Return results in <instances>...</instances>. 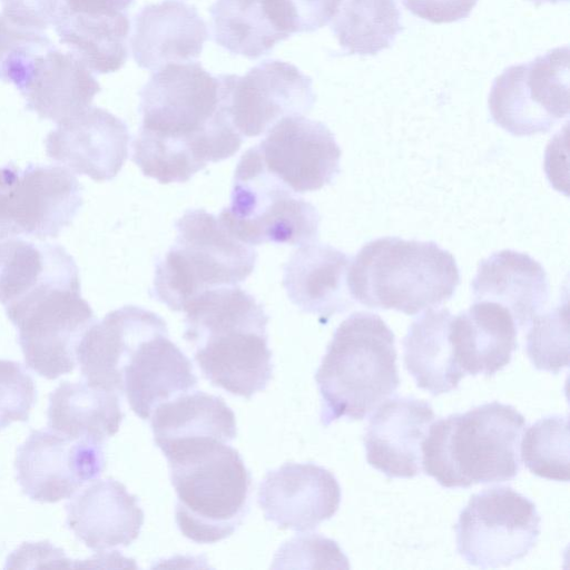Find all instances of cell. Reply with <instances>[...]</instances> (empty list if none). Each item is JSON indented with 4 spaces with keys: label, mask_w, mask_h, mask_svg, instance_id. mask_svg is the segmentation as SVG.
I'll list each match as a JSON object with an SVG mask.
<instances>
[{
    "label": "cell",
    "mask_w": 570,
    "mask_h": 570,
    "mask_svg": "<svg viewBox=\"0 0 570 570\" xmlns=\"http://www.w3.org/2000/svg\"><path fill=\"white\" fill-rule=\"evenodd\" d=\"M151 430L157 446L195 438L229 443L237 435L233 410L220 396L203 391L186 392L160 403L153 411Z\"/></svg>",
    "instance_id": "f546056e"
},
{
    "label": "cell",
    "mask_w": 570,
    "mask_h": 570,
    "mask_svg": "<svg viewBox=\"0 0 570 570\" xmlns=\"http://www.w3.org/2000/svg\"><path fill=\"white\" fill-rule=\"evenodd\" d=\"M535 504L510 487L473 494L454 527L456 550L473 567H507L525 557L540 534Z\"/></svg>",
    "instance_id": "30bf717a"
},
{
    "label": "cell",
    "mask_w": 570,
    "mask_h": 570,
    "mask_svg": "<svg viewBox=\"0 0 570 570\" xmlns=\"http://www.w3.org/2000/svg\"><path fill=\"white\" fill-rule=\"evenodd\" d=\"M66 510L68 528L89 549L100 552L128 547L144 524L137 497L111 478L90 483Z\"/></svg>",
    "instance_id": "44dd1931"
},
{
    "label": "cell",
    "mask_w": 570,
    "mask_h": 570,
    "mask_svg": "<svg viewBox=\"0 0 570 570\" xmlns=\"http://www.w3.org/2000/svg\"><path fill=\"white\" fill-rule=\"evenodd\" d=\"M82 187L61 166L0 167V240L58 237L82 206Z\"/></svg>",
    "instance_id": "8fae6325"
},
{
    "label": "cell",
    "mask_w": 570,
    "mask_h": 570,
    "mask_svg": "<svg viewBox=\"0 0 570 570\" xmlns=\"http://www.w3.org/2000/svg\"><path fill=\"white\" fill-rule=\"evenodd\" d=\"M460 284L453 255L434 242L387 236L366 243L347 271L350 295L370 308L415 315L452 297Z\"/></svg>",
    "instance_id": "8992f818"
},
{
    "label": "cell",
    "mask_w": 570,
    "mask_h": 570,
    "mask_svg": "<svg viewBox=\"0 0 570 570\" xmlns=\"http://www.w3.org/2000/svg\"><path fill=\"white\" fill-rule=\"evenodd\" d=\"M569 419L550 415L529 426L521 442V458L525 466L537 476L568 482Z\"/></svg>",
    "instance_id": "836d02e7"
},
{
    "label": "cell",
    "mask_w": 570,
    "mask_h": 570,
    "mask_svg": "<svg viewBox=\"0 0 570 570\" xmlns=\"http://www.w3.org/2000/svg\"><path fill=\"white\" fill-rule=\"evenodd\" d=\"M36 401L35 381L22 364L0 360V430L27 421Z\"/></svg>",
    "instance_id": "f35d334b"
},
{
    "label": "cell",
    "mask_w": 570,
    "mask_h": 570,
    "mask_svg": "<svg viewBox=\"0 0 570 570\" xmlns=\"http://www.w3.org/2000/svg\"><path fill=\"white\" fill-rule=\"evenodd\" d=\"M175 226L176 240L157 262L150 291L169 309L183 311L199 293L237 285L254 271L257 252L205 209H187Z\"/></svg>",
    "instance_id": "52a82bcc"
},
{
    "label": "cell",
    "mask_w": 570,
    "mask_h": 570,
    "mask_svg": "<svg viewBox=\"0 0 570 570\" xmlns=\"http://www.w3.org/2000/svg\"><path fill=\"white\" fill-rule=\"evenodd\" d=\"M452 317L446 308H428L412 322L402 341L406 370L417 387L434 396L456 389L465 375L449 337Z\"/></svg>",
    "instance_id": "4316f807"
},
{
    "label": "cell",
    "mask_w": 570,
    "mask_h": 570,
    "mask_svg": "<svg viewBox=\"0 0 570 570\" xmlns=\"http://www.w3.org/2000/svg\"><path fill=\"white\" fill-rule=\"evenodd\" d=\"M158 314L125 305L94 322L81 337L76 358L86 382L122 394L124 370L135 348L146 338L166 332Z\"/></svg>",
    "instance_id": "ac0fdd59"
},
{
    "label": "cell",
    "mask_w": 570,
    "mask_h": 570,
    "mask_svg": "<svg viewBox=\"0 0 570 570\" xmlns=\"http://www.w3.org/2000/svg\"><path fill=\"white\" fill-rule=\"evenodd\" d=\"M371 416L364 435L367 463L387 478L420 473L421 444L435 415L424 400L394 396Z\"/></svg>",
    "instance_id": "d6986e66"
},
{
    "label": "cell",
    "mask_w": 570,
    "mask_h": 570,
    "mask_svg": "<svg viewBox=\"0 0 570 570\" xmlns=\"http://www.w3.org/2000/svg\"><path fill=\"white\" fill-rule=\"evenodd\" d=\"M139 99L141 125L132 160L161 184L185 183L208 163L235 155L243 144L224 105L220 75L198 61L156 70Z\"/></svg>",
    "instance_id": "6da1fadb"
},
{
    "label": "cell",
    "mask_w": 570,
    "mask_h": 570,
    "mask_svg": "<svg viewBox=\"0 0 570 570\" xmlns=\"http://www.w3.org/2000/svg\"><path fill=\"white\" fill-rule=\"evenodd\" d=\"M531 2H533L534 4L539 6V4H542V3H546V2H549V3H557V2H567L568 0H529Z\"/></svg>",
    "instance_id": "7bdbcfd3"
},
{
    "label": "cell",
    "mask_w": 570,
    "mask_h": 570,
    "mask_svg": "<svg viewBox=\"0 0 570 570\" xmlns=\"http://www.w3.org/2000/svg\"><path fill=\"white\" fill-rule=\"evenodd\" d=\"M402 29L394 0H343L332 23L341 48L360 56L389 48Z\"/></svg>",
    "instance_id": "1f68e13d"
},
{
    "label": "cell",
    "mask_w": 570,
    "mask_h": 570,
    "mask_svg": "<svg viewBox=\"0 0 570 570\" xmlns=\"http://www.w3.org/2000/svg\"><path fill=\"white\" fill-rule=\"evenodd\" d=\"M101 90L91 70L72 52L52 48L21 91L26 108L60 124L90 107Z\"/></svg>",
    "instance_id": "484cf974"
},
{
    "label": "cell",
    "mask_w": 570,
    "mask_h": 570,
    "mask_svg": "<svg viewBox=\"0 0 570 570\" xmlns=\"http://www.w3.org/2000/svg\"><path fill=\"white\" fill-rule=\"evenodd\" d=\"M272 567L348 569L350 563L336 541L312 533L297 535L284 543Z\"/></svg>",
    "instance_id": "74e56055"
},
{
    "label": "cell",
    "mask_w": 570,
    "mask_h": 570,
    "mask_svg": "<svg viewBox=\"0 0 570 570\" xmlns=\"http://www.w3.org/2000/svg\"><path fill=\"white\" fill-rule=\"evenodd\" d=\"M46 137L50 159L95 181L114 179L122 168L129 149L127 125L99 107H88L57 124Z\"/></svg>",
    "instance_id": "e0dca14e"
},
{
    "label": "cell",
    "mask_w": 570,
    "mask_h": 570,
    "mask_svg": "<svg viewBox=\"0 0 570 570\" xmlns=\"http://www.w3.org/2000/svg\"><path fill=\"white\" fill-rule=\"evenodd\" d=\"M4 309L17 328L27 366L48 380L75 368L77 346L96 321L89 303L81 296L75 261Z\"/></svg>",
    "instance_id": "ba28073f"
},
{
    "label": "cell",
    "mask_w": 570,
    "mask_h": 570,
    "mask_svg": "<svg viewBox=\"0 0 570 570\" xmlns=\"http://www.w3.org/2000/svg\"><path fill=\"white\" fill-rule=\"evenodd\" d=\"M217 218L228 233L250 246L314 243L321 222L314 205L266 170L257 145L242 155L230 204Z\"/></svg>",
    "instance_id": "9c48e42d"
},
{
    "label": "cell",
    "mask_w": 570,
    "mask_h": 570,
    "mask_svg": "<svg viewBox=\"0 0 570 570\" xmlns=\"http://www.w3.org/2000/svg\"><path fill=\"white\" fill-rule=\"evenodd\" d=\"M395 336L377 314L356 312L335 330L315 374L321 422L362 420L400 385Z\"/></svg>",
    "instance_id": "5b68a950"
},
{
    "label": "cell",
    "mask_w": 570,
    "mask_h": 570,
    "mask_svg": "<svg viewBox=\"0 0 570 570\" xmlns=\"http://www.w3.org/2000/svg\"><path fill=\"white\" fill-rule=\"evenodd\" d=\"M75 261L59 244L0 240V303L6 306L32 291L46 277Z\"/></svg>",
    "instance_id": "d6a6232c"
},
{
    "label": "cell",
    "mask_w": 570,
    "mask_h": 570,
    "mask_svg": "<svg viewBox=\"0 0 570 570\" xmlns=\"http://www.w3.org/2000/svg\"><path fill=\"white\" fill-rule=\"evenodd\" d=\"M338 481L315 463H285L268 471L257 501L266 520L281 529L306 532L331 519L341 503Z\"/></svg>",
    "instance_id": "2e32d148"
},
{
    "label": "cell",
    "mask_w": 570,
    "mask_h": 570,
    "mask_svg": "<svg viewBox=\"0 0 570 570\" xmlns=\"http://www.w3.org/2000/svg\"><path fill=\"white\" fill-rule=\"evenodd\" d=\"M119 394L87 382H61L49 395V429L101 444L124 419Z\"/></svg>",
    "instance_id": "83f0119b"
},
{
    "label": "cell",
    "mask_w": 570,
    "mask_h": 570,
    "mask_svg": "<svg viewBox=\"0 0 570 570\" xmlns=\"http://www.w3.org/2000/svg\"><path fill=\"white\" fill-rule=\"evenodd\" d=\"M343 0H262L271 22L287 38L314 32L337 13Z\"/></svg>",
    "instance_id": "8d00e7d4"
},
{
    "label": "cell",
    "mask_w": 570,
    "mask_h": 570,
    "mask_svg": "<svg viewBox=\"0 0 570 570\" xmlns=\"http://www.w3.org/2000/svg\"><path fill=\"white\" fill-rule=\"evenodd\" d=\"M61 0H1L2 13L12 22L42 31L53 24Z\"/></svg>",
    "instance_id": "ab89813d"
},
{
    "label": "cell",
    "mask_w": 570,
    "mask_h": 570,
    "mask_svg": "<svg viewBox=\"0 0 570 570\" xmlns=\"http://www.w3.org/2000/svg\"><path fill=\"white\" fill-rule=\"evenodd\" d=\"M209 32L196 7L177 0L145 6L134 18L131 52L138 67L156 71L198 58Z\"/></svg>",
    "instance_id": "ffe728a7"
},
{
    "label": "cell",
    "mask_w": 570,
    "mask_h": 570,
    "mask_svg": "<svg viewBox=\"0 0 570 570\" xmlns=\"http://www.w3.org/2000/svg\"><path fill=\"white\" fill-rule=\"evenodd\" d=\"M177 495L180 532L197 543L228 538L245 519L252 478L240 454L215 438L177 440L159 446Z\"/></svg>",
    "instance_id": "3957f363"
},
{
    "label": "cell",
    "mask_w": 570,
    "mask_h": 570,
    "mask_svg": "<svg viewBox=\"0 0 570 570\" xmlns=\"http://www.w3.org/2000/svg\"><path fill=\"white\" fill-rule=\"evenodd\" d=\"M198 383L190 360L169 340L168 331L144 340L122 374V394L142 420L166 401L189 392Z\"/></svg>",
    "instance_id": "7402d4cb"
},
{
    "label": "cell",
    "mask_w": 570,
    "mask_h": 570,
    "mask_svg": "<svg viewBox=\"0 0 570 570\" xmlns=\"http://www.w3.org/2000/svg\"><path fill=\"white\" fill-rule=\"evenodd\" d=\"M61 43L96 73L118 71L128 58L130 22L127 12L89 14L61 3L53 21Z\"/></svg>",
    "instance_id": "f1b7e54d"
},
{
    "label": "cell",
    "mask_w": 570,
    "mask_h": 570,
    "mask_svg": "<svg viewBox=\"0 0 570 570\" xmlns=\"http://www.w3.org/2000/svg\"><path fill=\"white\" fill-rule=\"evenodd\" d=\"M474 302L505 307L519 327L529 326L549 299L542 265L525 253L503 249L482 259L471 283Z\"/></svg>",
    "instance_id": "cb8c5ba5"
},
{
    "label": "cell",
    "mask_w": 570,
    "mask_h": 570,
    "mask_svg": "<svg viewBox=\"0 0 570 570\" xmlns=\"http://www.w3.org/2000/svg\"><path fill=\"white\" fill-rule=\"evenodd\" d=\"M105 462L104 444L43 429L32 431L18 448L14 465L26 495L53 503L98 478Z\"/></svg>",
    "instance_id": "5bb4252c"
},
{
    "label": "cell",
    "mask_w": 570,
    "mask_h": 570,
    "mask_svg": "<svg viewBox=\"0 0 570 570\" xmlns=\"http://www.w3.org/2000/svg\"><path fill=\"white\" fill-rule=\"evenodd\" d=\"M266 132L257 145L264 167L294 193L318 190L340 174L342 151L325 124L287 116Z\"/></svg>",
    "instance_id": "9a60e30c"
},
{
    "label": "cell",
    "mask_w": 570,
    "mask_h": 570,
    "mask_svg": "<svg viewBox=\"0 0 570 570\" xmlns=\"http://www.w3.org/2000/svg\"><path fill=\"white\" fill-rule=\"evenodd\" d=\"M56 46L40 30L19 26L0 13V80L21 92L43 57Z\"/></svg>",
    "instance_id": "e575fe53"
},
{
    "label": "cell",
    "mask_w": 570,
    "mask_h": 570,
    "mask_svg": "<svg viewBox=\"0 0 570 570\" xmlns=\"http://www.w3.org/2000/svg\"><path fill=\"white\" fill-rule=\"evenodd\" d=\"M454 358L471 375H494L518 347L517 324L502 305L478 301L453 315L449 332Z\"/></svg>",
    "instance_id": "d4e9b609"
},
{
    "label": "cell",
    "mask_w": 570,
    "mask_h": 570,
    "mask_svg": "<svg viewBox=\"0 0 570 570\" xmlns=\"http://www.w3.org/2000/svg\"><path fill=\"white\" fill-rule=\"evenodd\" d=\"M184 338L204 376L233 395L250 399L273 374L269 316L239 286L206 289L183 308Z\"/></svg>",
    "instance_id": "7a4b0ae2"
},
{
    "label": "cell",
    "mask_w": 570,
    "mask_h": 570,
    "mask_svg": "<svg viewBox=\"0 0 570 570\" xmlns=\"http://www.w3.org/2000/svg\"><path fill=\"white\" fill-rule=\"evenodd\" d=\"M524 425L515 407L497 401L442 417L422 441L423 471L451 489L509 481L520 470Z\"/></svg>",
    "instance_id": "277c9868"
},
{
    "label": "cell",
    "mask_w": 570,
    "mask_h": 570,
    "mask_svg": "<svg viewBox=\"0 0 570 570\" xmlns=\"http://www.w3.org/2000/svg\"><path fill=\"white\" fill-rule=\"evenodd\" d=\"M492 120L513 136L548 132L569 115V47L507 68L489 95Z\"/></svg>",
    "instance_id": "7c38bea8"
},
{
    "label": "cell",
    "mask_w": 570,
    "mask_h": 570,
    "mask_svg": "<svg viewBox=\"0 0 570 570\" xmlns=\"http://www.w3.org/2000/svg\"><path fill=\"white\" fill-rule=\"evenodd\" d=\"M209 12L213 40L233 55L255 60L287 39L268 19L262 0H216Z\"/></svg>",
    "instance_id": "4dcf8cb0"
},
{
    "label": "cell",
    "mask_w": 570,
    "mask_h": 570,
    "mask_svg": "<svg viewBox=\"0 0 570 570\" xmlns=\"http://www.w3.org/2000/svg\"><path fill=\"white\" fill-rule=\"evenodd\" d=\"M527 354L537 370L558 374L569 365L567 303L540 313L530 323Z\"/></svg>",
    "instance_id": "d590c367"
},
{
    "label": "cell",
    "mask_w": 570,
    "mask_h": 570,
    "mask_svg": "<svg viewBox=\"0 0 570 570\" xmlns=\"http://www.w3.org/2000/svg\"><path fill=\"white\" fill-rule=\"evenodd\" d=\"M348 265L342 250L309 243L299 246L285 263L283 286L294 305L326 323L353 304L347 294Z\"/></svg>",
    "instance_id": "603a6c76"
},
{
    "label": "cell",
    "mask_w": 570,
    "mask_h": 570,
    "mask_svg": "<svg viewBox=\"0 0 570 570\" xmlns=\"http://www.w3.org/2000/svg\"><path fill=\"white\" fill-rule=\"evenodd\" d=\"M478 0H402L414 16L433 23L455 22L466 18Z\"/></svg>",
    "instance_id": "60d3db41"
},
{
    "label": "cell",
    "mask_w": 570,
    "mask_h": 570,
    "mask_svg": "<svg viewBox=\"0 0 570 570\" xmlns=\"http://www.w3.org/2000/svg\"><path fill=\"white\" fill-rule=\"evenodd\" d=\"M135 0H61L70 11L89 14H116L126 12Z\"/></svg>",
    "instance_id": "b9f144b4"
},
{
    "label": "cell",
    "mask_w": 570,
    "mask_h": 570,
    "mask_svg": "<svg viewBox=\"0 0 570 570\" xmlns=\"http://www.w3.org/2000/svg\"><path fill=\"white\" fill-rule=\"evenodd\" d=\"M220 79L226 111L243 137L259 136L284 117L304 116L316 101L311 77L278 59L263 60L244 76L223 73Z\"/></svg>",
    "instance_id": "4fadbf2b"
}]
</instances>
